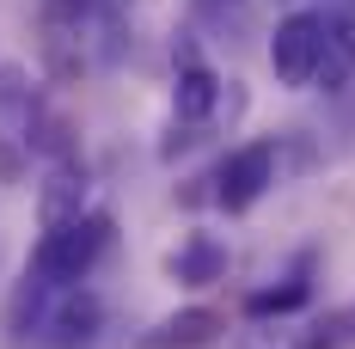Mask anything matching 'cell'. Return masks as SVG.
<instances>
[{"label":"cell","mask_w":355,"mask_h":349,"mask_svg":"<svg viewBox=\"0 0 355 349\" xmlns=\"http://www.w3.org/2000/svg\"><path fill=\"white\" fill-rule=\"evenodd\" d=\"M110 239H116V221H110L105 209H86L80 221L49 227V233L37 239L31 276L43 282V288H80V282L92 276V264L110 251Z\"/></svg>","instance_id":"obj_1"},{"label":"cell","mask_w":355,"mask_h":349,"mask_svg":"<svg viewBox=\"0 0 355 349\" xmlns=\"http://www.w3.org/2000/svg\"><path fill=\"white\" fill-rule=\"evenodd\" d=\"M270 68L294 92H306L319 80V68H324V12H313V6L288 12L282 25H276V37H270Z\"/></svg>","instance_id":"obj_2"},{"label":"cell","mask_w":355,"mask_h":349,"mask_svg":"<svg viewBox=\"0 0 355 349\" xmlns=\"http://www.w3.org/2000/svg\"><path fill=\"white\" fill-rule=\"evenodd\" d=\"M276 166H282L276 141H245V147H233V153L214 166V203L227 214H245L251 203H263V190L276 184Z\"/></svg>","instance_id":"obj_3"},{"label":"cell","mask_w":355,"mask_h":349,"mask_svg":"<svg viewBox=\"0 0 355 349\" xmlns=\"http://www.w3.org/2000/svg\"><path fill=\"white\" fill-rule=\"evenodd\" d=\"M43 331H49V349H92L105 331V300L92 288H62V300L43 313Z\"/></svg>","instance_id":"obj_4"},{"label":"cell","mask_w":355,"mask_h":349,"mask_svg":"<svg viewBox=\"0 0 355 349\" xmlns=\"http://www.w3.org/2000/svg\"><path fill=\"white\" fill-rule=\"evenodd\" d=\"M220 331H227V318L214 307H184V313L159 318L153 331H141L135 349H209V343H220Z\"/></svg>","instance_id":"obj_5"},{"label":"cell","mask_w":355,"mask_h":349,"mask_svg":"<svg viewBox=\"0 0 355 349\" xmlns=\"http://www.w3.org/2000/svg\"><path fill=\"white\" fill-rule=\"evenodd\" d=\"M86 214V172L62 160V166H49V178L37 184V227L49 233V227H68Z\"/></svg>","instance_id":"obj_6"},{"label":"cell","mask_w":355,"mask_h":349,"mask_svg":"<svg viewBox=\"0 0 355 349\" xmlns=\"http://www.w3.org/2000/svg\"><path fill=\"white\" fill-rule=\"evenodd\" d=\"M214 110H220V74L209 62H196V56H184L178 80H172V117L196 129V123H209Z\"/></svg>","instance_id":"obj_7"},{"label":"cell","mask_w":355,"mask_h":349,"mask_svg":"<svg viewBox=\"0 0 355 349\" xmlns=\"http://www.w3.org/2000/svg\"><path fill=\"white\" fill-rule=\"evenodd\" d=\"M172 282L184 288H214V282L227 276V239H214V233H190V239L172 251Z\"/></svg>","instance_id":"obj_8"},{"label":"cell","mask_w":355,"mask_h":349,"mask_svg":"<svg viewBox=\"0 0 355 349\" xmlns=\"http://www.w3.org/2000/svg\"><path fill=\"white\" fill-rule=\"evenodd\" d=\"M306 300H313V282H306V270H294V276L270 282V288H257V294L245 300V313H251V318H270V313L282 318V313H300Z\"/></svg>","instance_id":"obj_9"},{"label":"cell","mask_w":355,"mask_h":349,"mask_svg":"<svg viewBox=\"0 0 355 349\" xmlns=\"http://www.w3.org/2000/svg\"><path fill=\"white\" fill-rule=\"evenodd\" d=\"M324 43L343 68H355V12H324Z\"/></svg>","instance_id":"obj_10"},{"label":"cell","mask_w":355,"mask_h":349,"mask_svg":"<svg viewBox=\"0 0 355 349\" xmlns=\"http://www.w3.org/2000/svg\"><path fill=\"white\" fill-rule=\"evenodd\" d=\"M25 172H31V147L19 135H0V184H25Z\"/></svg>","instance_id":"obj_11"}]
</instances>
